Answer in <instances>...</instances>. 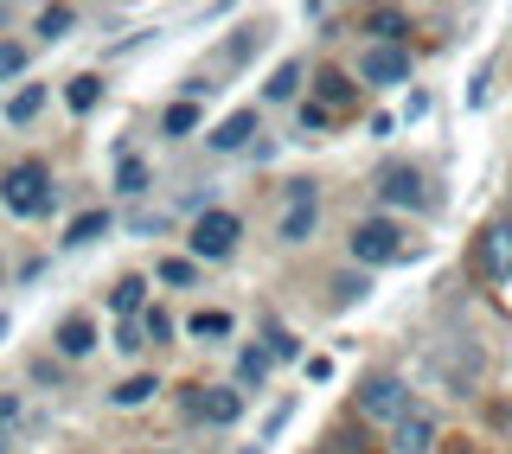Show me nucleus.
Returning a JSON list of instances; mask_svg holds the SVG:
<instances>
[{
	"instance_id": "cd10ccee",
	"label": "nucleus",
	"mask_w": 512,
	"mask_h": 454,
	"mask_svg": "<svg viewBox=\"0 0 512 454\" xmlns=\"http://www.w3.org/2000/svg\"><path fill=\"white\" fill-rule=\"evenodd\" d=\"M141 333H148V339H173V320H167V307H154V314L141 320Z\"/></svg>"
},
{
	"instance_id": "412c9836",
	"label": "nucleus",
	"mask_w": 512,
	"mask_h": 454,
	"mask_svg": "<svg viewBox=\"0 0 512 454\" xmlns=\"http://www.w3.org/2000/svg\"><path fill=\"white\" fill-rule=\"evenodd\" d=\"M186 327L199 333V339H224V333H231V314H224V307H205V314H192Z\"/></svg>"
},
{
	"instance_id": "f3484780",
	"label": "nucleus",
	"mask_w": 512,
	"mask_h": 454,
	"mask_svg": "<svg viewBox=\"0 0 512 454\" xmlns=\"http://www.w3.org/2000/svg\"><path fill=\"white\" fill-rule=\"evenodd\" d=\"M116 192H148V160H135V154H122V167H116Z\"/></svg>"
},
{
	"instance_id": "20e7f679",
	"label": "nucleus",
	"mask_w": 512,
	"mask_h": 454,
	"mask_svg": "<svg viewBox=\"0 0 512 454\" xmlns=\"http://www.w3.org/2000/svg\"><path fill=\"white\" fill-rule=\"evenodd\" d=\"M237 237H244V224H237V212H199V224H192V256H231Z\"/></svg>"
},
{
	"instance_id": "6e6552de",
	"label": "nucleus",
	"mask_w": 512,
	"mask_h": 454,
	"mask_svg": "<svg viewBox=\"0 0 512 454\" xmlns=\"http://www.w3.org/2000/svg\"><path fill=\"white\" fill-rule=\"evenodd\" d=\"M359 77H365V84H404V77H410V52H404V45H365Z\"/></svg>"
},
{
	"instance_id": "aec40b11",
	"label": "nucleus",
	"mask_w": 512,
	"mask_h": 454,
	"mask_svg": "<svg viewBox=\"0 0 512 454\" xmlns=\"http://www.w3.org/2000/svg\"><path fill=\"white\" fill-rule=\"evenodd\" d=\"M352 103V84L340 71H320V109H346Z\"/></svg>"
},
{
	"instance_id": "6ab92c4d",
	"label": "nucleus",
	"mask_w": 512,
	"mask_h": 454,
	"mask_svg": "<svg viewBox=\"0 0 512 454\" xmlns=\"http://www.w3.org/2000/svg\"><path fill=\"white\" fill-rule=\"evenodd\" d=\"M77 32V13L71 7H45L39 13V39H71Z\"/></svg>"
},
{
	"instance_id": "72a5a7b5",
	"label": "nucleus",
	"mask_w": 512,
	"mask_h": 454,
	"mask_svg": "<svg viewBox=\"0 0 512 454\" xmlns=\"http://www.w3.org/2000/svg\"><path fill=\"white\" fill-rule=\"evenodd\" d=\"M0 333H7V314H0Z\"/></svg>"
},
{
	"instance_id": "9b49d317",
	"label": "nucleus",
	"mask_w": 512,
	"mask_h": 454,
	"mask_svg": "<svg viewBox=\"0 0 512 454\" xmlns=\"http://www.w3.org/2000/svg\"><path fill=\"white\" fill-rule=\"evenodd\" d=\"M250 135H256V109H237V116H224L212 128V148L218 154H237V148H250Z\"/></svg>"
},
{
	"instance_id": "c9c22d12",
	"label": "nucleus",
	"mask_w": 512,
	"mask_h": 454,
	"mask_svg": "<svg viewBox=\"0 0 512 454\" xmlns=\"http://www.w3.org/2000/svg\"><path fill=\"white\" fill-rule=\"evenodd\" d=\"M0 454H7V442H0Z\"/></svg>"
},
{
	"instance_id": "423d86ee",
	"label": "nucleus",
	"mask_w": 512,
	"mask_h": 454,
	"mask_svg": "<svg viewBox=\"0 0 512 454\" xmlns=\"http://www.w3.org/2000/svg\"><path fill=\"white\" fill-rule=\"evenodd\" d=\"M474 263H480V275H493V282H506V275H512V218H493L487 231H480Z\"/></svg>"
},
{
	"instance_id": "2f4dec72",
	"label": "nucleus",
	"mask_w": 512,
	"mask_h": 454,
	"mask_svg": "<svg viewBox=\"0 0 512 454\" xmlns=\"http://www.w3.org/2000/svg\"><path fill=\"white\" fill-rule=\"evenodd\" d=\"M327 454H365V442H359V435H333Z\"/></svg>"
},
{
	"instance_id": "f257e3e1",
	"label": "nucleus",
	"mask_w": 512,
	"mask_h": 454,
	"mask_svg": "<svg viewBox=\"0 0 512 454\" xmlns=\"http://www.w3.org/2000/svg\"><path fill=\"white\" fill-rule=\"evenodd\" d=\"M0 199H7L13 218H45L52 212V173H45L39 160H20V167H7V180H0Z\"/></svg>"
},
{
	"instance_id": "4468645a",
	"label": "nucleus",
	"mask_w": 512,
	"mask_h": 454,
	"mask_svg": "<svg viewBox=\"0 0 512 454\" xmlns=\"http://www.w3.org/2000/svg\"><path fill=\"white\" fill-rule=\"evenodd\" d=\"M160 391V378H148V371H141V378H122L116 391H109V403H116V410H135V403H148Z\"/></svg>"
},
{
	"instance_id": "b1692460",
	"label": "nucleus",
	"mask_w": 512,
	"mask_h": 454,
	"mask_svg": "<svg viewBox=\"0 0 512 454\" xmlns=\"http://www.w3.org/2000/svg\"><path fill=\"white\" fill-rule=\"evenodd\" d=\"M160 282H167V288H186L192 282V263H186V256H160Z\"/></svg>"
},
{
	"instance_id": "393cba45",
	"label": "nucleus",
	"mask_w": 512,
	"mask_h": 454,
	"mask_svg": "<svg viewBox=\"0 0 512 454\" xmlns=\"http://www.w3.org/2000/svg\"><path fill=\"white\" fill-rule=\"evenodd\" d=\"M192 128H199V109H192V103H173L167 109V135H192Z\"/></svg>"
},
{
	"instance_id": "a211bd4d",
	"label": "nucleus",
	"mask_w": 512,
	"mask_h": 454,
	"mask_svg": "<svg viewBox=\"0 0 512 454\" xmlns=\"http://www.w3.org/2000/svg\"><path fill=\"white\" fill-rule=\"evenodd\" d=\"M263 90H269V103H288V96L301 90V64H295V58H288V64H276V77H269Z\"/></svg>"
},
{
	"instance_id": "c85d7f7f",
	"label": "nucleus",
	"mask_w": 512,
	"mask_h": 454,
	"mask_svg": "<svg viewBox=\"0 0 512 454\" xmlns=\"http://www.w3.org/2000/svg\"><path fill=\"white\" fill-rule=\"evenodd\" d=\"M301 135H327V109H320V103L301 109Z\"/></svg>"
},
{
	"instance_id": "9d476101",
	"label": "nucleus",
	"mask_w": 512,
	"mask_h": 454,
	"mask_svg": "<svg viewBox=\"0 0 512 454\" xmlns=\"http://www.w3.org/2000/svg\"><path fill=\"white\" fill-rule=\"evenodd\" d=\"M429 448H436V416L410 410L404 423H397V435H391V454H429Z\"/></svg>"
},
{
	"instance_id": "f704fd0d",
	"label": "nucleus",
	"mask_w": 512,
	"mask_h": 454,
	"mask_svg": "<svg viewBox=\"0 0 512 454\" xmlns=\"http://www.w3.org/2000/svg\"><path fill=\"white\" fill-rule=\"evenodd\" d=\"M0 26H7V7H0Z\"/></svg>"
},
{
	"instance_id": "f8f14e48",
	"label": "nucleus",
	"mask_w": 512,
	"mask_h": 454,
	"mask_svg": "<svg viewBox=\"0 0 512 454\" xmlns=\"http://www.w3.org/2000/svg\"><path fill=\"white\" fill-rule=\"evenodd\" d=\"M90 346H96V327H90L84 314H71V320L58 327V352H64V359H84Z\"/></svg>"
},
{
	"instance_id": "f03ea898",
	"label": "nucleus",
	"mask_w": 512,
	"mask_h": 454,
	"mask_svg": "<svg viewBox=\"0 0 512 454\" xmlns=\"http://www.w3.org/2000/svg\"><path fill=\"white\" fill-rule=\"evenodd\" d=\"M416 410V403H410V384L404 378H365L359 384V416H365V423H404V416Z\"/></svg>"
},
{
	"instance_id": "7ed1b4c3",
	"label": "nucleus",
	"mask_w": 512,
	"mask_h": 454,
	"mask_svg": "<svg viewBox=\"0 0 512 454\" xmlns=\"http://www.w3.org/2000/svg\"><path fill=\"white\" fill-rule=\"evenodd\" d=\"M352 256H359V263H404L410 243L391 218H365L359 231H352Z\"/></svg>"
},
{
	"instance_id": "1a4fd4ad",
	"label": "nucleus",
	"mask_w": 512,
	"mask_h": 454,
	"mask_svg": "<svg viewBox=\"0 0 512 454\" xmlns=\"http://www.w3.org/2000/svg\"><path fill=\"white\" fill-rule=\"evenodd\" d=\"M314 180H295L288 186V212H282V243H308L314 237Z\"/></svg>"
},
{
	"instance_id": "5701e85b",
	"label": "nucleus",
	"mask_w": 512,
	"mask_h": 454,
	"mask_svg": "<svg viewBox=\"0 0 512 454\" xmlns=\"http://www.w3.org/2000/svg\"><path fill=\"white\" fill-rule=\"evenodd\" d=\"M96 96H103V77H71V109H77V116H84V109H96Z\"/></svg>"
},
{
	"instance_id": "39448f33",
	"label": "nucleus",
	"mask_w": 512,
	"mask_h": 454,
	"mask_svg": "<svg viewBox=\"0 0 512 454\" xmlns=\"http://www.w3.org/2000/svg\"><path fill=\"white\" fill-rule=\"evenodd\" d=\"M186 416H199V423H237V416H244V397H237L231 384H192Z\"/></svg>"
},
{
	"instance_id": "bb28decb",
	"label": "nucleus",
	"mask_w": 512,
	"mask_h": 454,
	"mask_svg": "<svg viewBox=\"0 0 512 454\" xmlns=\"http://www.w3.org/2000/svg\"><path fill=\"white\" fill-rule=\"evenodd\" d=\"M263 371H269V352H244V365H237V378H244V384H263Z\"/></svg>"
},
{
	"instance_id": "c756f323",
	"label": "nucleus",
	"mask_w": 512,
	"mask_h": 454,
	"mask_svg": "<svg viewBox=\"0 0 512 454\" xmlns=\"http://www.w3.org/2000/svg\"><path fill=\"white\" fill-rule=\"evenodd\" d=\"M116 346L122 352H141V346H148V333H141V327H116Z\"/></svg>"
},
{
	"instance_id": "0eeeda50",
	"label": "nucleus",
	"mask_w": 512,
	"mask_h": 454,
	"mask_svg": "<svg viewBox=\"0 0 512 454\" xmlns=\"http://www.w3.org/2000/svg\"><path fill=\"white\" fill-rule=\"evenodd\" d=\"M378 199L384 205H416V212H423V205H436V192H429V180L416 167H384L378 173Z\"/></svg>"
},
{
	"instance_id": "a878e982",
	"label": "nucleus",
	"mask_w": 512,
	"mask_h": 454,
	"mask_svg": "<svg viewBox=\"0 0 512 454\" xmlns=\"http://www.w3.org/2000/svg\"><path fill=\"white\" fill-rule=\"evenodd\" d=\"M26 71V45H7L0 39V77H20Z\"/></svg>"
},
{
	"instance_id": "4be33fe9",
	"label": "nucleus",
	"mask_w": 512,
	"mask_h": 454,
	"mask_svg": "<svg viewBox=\"0 0 512 454\" xmlns=\"http://www.w3.org/2000/svg\"><path fill=\"white\" fill-rule=\"evenodd\" d=\"M372 32H378V45H404V13H397V7H378L372 13Z\"/></svg>"
},
{
	"instance_id": "2eb2a0df",
	"label": "nucleus",
	"mask_w": 512,
	"mask_h": 454,
	"mask_svg": "<svg viewBox=\"0 0 512 454\" xmlns=\"http://www.w3.org/2000/svg\"><path fill=\"white\" fill-rule=\"evenodd\" d=\"M45 109V84H26L20 96H7V122H32Z\"/></svg>"
},
{
	"instance_id": "473e14b6",
	"label": "nucleus",
	"mask_w": 512,
	"mask_h": 454,
	"mask_svg": "<svg viewBox=\"0 0 512 454\" xmlns=\"http://www.w3.org/2000/svg\"><path fill=\"white\" fill-rule=\"evenodd\" d=\"M13 416H20V403H13V397H0V429H7Z\"/></svg>"
},
{
	"instance_id": "ddd939ff",
	"label": "nucleus",
	"mask_w": 512,
	"mask_h": 454,
	"mask_svg": "<svg viewBox=\"0 0 512 454\" xmlns=\"http://www.w3.org/2000/svg\"><path fill=\"white\" fill-rule=\"evenodd\" d=\"M141 301H148V282H141V275H122V282L109 288V307H116L122 320H128V314H141Z\"/></svg>"
},
{
	"instance_id": "dca6fc26",
	"label": "nucleus",
	"mask_w": 512,
	"mask_h": 454,
	"mask_svg": "<svg viewBox=\"0 0 512 454\" xmlns=\"http://www.w3.org/2000/svg\"><path fill=\"white\" fill-rule=\"evenodd\" d=\"M103 231H109V212H84L71 231H64V243H71V250H84V243H96Z\"/></svg>"
},
{
	"instance_id": "7c9ffc66",
	"label": "nucleus",
	"mask_w": 512,
	"mask_h": 454,
	"mask_svg": "<svg viewBox=\"0 0 512 454\" xmlns=\"http://www.w3.org/2000/svg\"><path fill=\"white\" fill-rule=\"evenodd\" d=\"M333 288H340V301H359V295H365V282H359V275H340Z\"/></svg>"
}]
</instances>
